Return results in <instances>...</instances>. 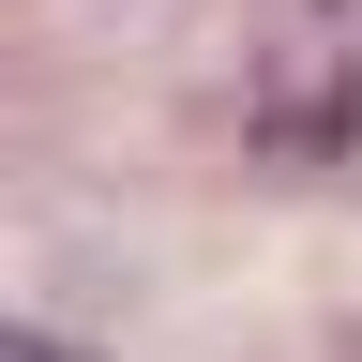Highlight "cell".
<instances>
[{
  "instance_id": "cell-1",
  "label": "cell",
  "mask_w": 362,
  "mask_h": 362,
  "mask_svg": "<svg viewBox=\"0 0 362 362\" xmlns=\"http://www.w3.org/2000/svg\"><path fill=\"white\" fill-rule=\"evenodd\" d=\"M0 362H106V347H76V332H16Z\"/></svg>"
}]
</instances>
